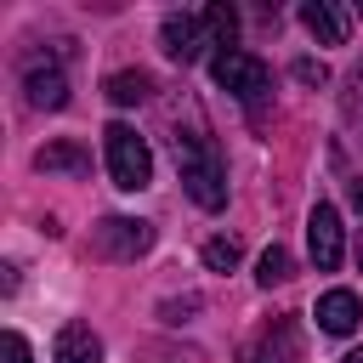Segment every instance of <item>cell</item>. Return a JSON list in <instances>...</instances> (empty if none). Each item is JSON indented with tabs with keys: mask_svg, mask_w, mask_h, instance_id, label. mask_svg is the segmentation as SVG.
<instances>
[{
	"mask_svg": "<svg viewBox=\"0 0 363 363\" xmlns=\"http://www.w3.org/2000/svg\"><path fill=\"white\" fill-rule=\"evenodd\" d=\"M102 91H108V102H119V108H136V102H147L153 79H147V74H130V68H125V74H108V85H102Z\"/></svg>",
	"mask_w": 363,
	"mask_h": 363,
	"instance_id": "5bb4252c",
	"label": "cell"
},
{
	"mask_svg": "<svg viewBox=\"0 0 363 363\" xmlns=\"http://www.w3.org/2000/svg\"><path fill=\"white\" fill-rule=\"evenodd\" d=\"M238 255H244L238 238H210V244H204V267H210V272H233Z\"/></svg>",
	"mask_w": 363,
	"mask_h": 363,
	"instance_id": "9a60e30c",
	"label": "cell"
},
{
	"mask_svg": "<svg viewBox=\"0 0 363 363\" xmlns=\"http://www.w3.org/2000/svg\"><path fill=\"white\" fill-rule=\"evenodd\" d=\"M176 170H182V187L199 210L227 204V164H221V153L204 130H176Z\"/></svg>",
	"mask_w": 363,
	"mask_h": 363,
	"instance_id": "6da1fadb",
	"label": "cell"
},
{
	"mask_svg": "<svg viewBox=\"0 0 363 363\" xmlns=\"http://www.w3.org/2000/svg\"><path fill=\"white\" fill-rule=\"evenodd\" d=\"M340 363H363V346H352V352H346V357H340Z\"/></svg>",
	"mask_w": 363,
	"mask_h": 363,
	"instance_id": "ffe728a7",
	"label": "cell"
},
{
	"mask_svg": "<svg viewBox=\"0 0 363 363\" xmlns=\"http://www.w3.org/2000/svg\"><path fill=\"white\" fill-rule=\"evenodd\" d=\"M346 199H352V210L363 216V176H352V182H346Z\"/></svg>",
	"mask_w": 363,
	"mask_h": 363,
	"instance_id": "d6986e66",
	"label": "cell"
},
{
	"mask_svg": "<svg viewBox=\"0 0 363 363\" xmlns=\"http://www.w3.org/2000/svg\"><path fill=\"white\" fill-rule=\"evenodd\" d=\"M255 278H261L267 289H272V284H284V278H289V250H284V244H272V250L261 255V267H255Z\"/></svg>",
	"mask_w": 363,
	"mask_h": 363,
	"instance_id": "2e32d148",
	"label": "cell"
},
{
	"mask_svg": "<svg viewBox=\"0 0 363 363\" xmlns=\"http://www.w3.org/2000/svg\"><path fill=\"white\" fill-rule=\"evenodd\" d=\"M102 147H108V176H113V187L142 193V187L153 182V153H147V142H142L130 125H108V130H102Z\"/></svg>",
	"mask_w": 363,
	"mask_h": 363,
	"instance_id": "3957f363",
	"label": "cell"
},
{
	"mask_svg": "<svg viewBox=\"0 0 363 363\" xmlns=\"http://www.w3.org/2000/svg\"><path fill=\"white\" fill-rule=\"evenodd\" d=\"M51 363H102V340L91 323H62L57 329V346H51Z\"/></svg>",
	"mask_w": 363,
	"mask_h": 363,
	"instance_id": "30bf717a",
	"label": "cell"
},
{
	"mask_svg": "<svg viewBox=\"0 0 363 363\" xmlns=\"http://www.w3.org/2000/svg\"><path fill=\"white\" fill-rule=\"evenodd\" d=\"M301 357V340H295V323L289 318H278L272 329H267V340H261V352H255V363H295Z\"/></svg>",
	"mask_w": 363,
	"mask_h": 363,
	"instance_id": "7c38bea8",
	"label": "cell"
},
{
	"mask_svg": "<svg viewBox=\"0 0 363 363\" xmlns=\"http://www.w3.org/2000/svg\"><path fill=\"white\" fill-rule=\"evenodd\" d=\"M159 45H164V57H176V62H199V57H204V45H210V34H204V23H199V17L170 11V17L159 23Z\"/></svg>",
	"mask_w": 363,
	"mask_h": 363,
	"instance_id": "8992f818",
	"label": "cell"
},
{
	"mask_svg": "<svg viewBox=\"0 0 363 363\" xmlns=\"http://www.w3.org/2000/svg\"><path fill=\"white\" fill-rule=\"evenodd\" d=\"M295 79H301V85H323L329 74H323V62H312V57H301V62H295Z\"/></svg>",
	"mask_w": 363,
	"mask_h": 363,
	"instance_id": "ac0fdd59",
	"label": "cell"
},
{
	"mask_svg": "<svg viewBox=\"0 0 363 363\" xmlns=\"http://www.w3.org/2000/svg\"><path fill=\"white\" fill-rule=\"evenodd\" d=\"M147 244H153V227H147V221H130V216H108V221L96 227V250H102L108 261H136Z\"/></svg>",
	"mask_w": 363,
	"mask_h": 363,
	"instance_id": "5b68a950",
	"label": "cell"
},
{
	"mask_svg": "<svg viewBox=\"0 0 363 363\" xmlns=\"http://www.w3.org/2000/svg\"><path fill=\"white\" fill-rule=\"evenodd\" d=\"M357 267H363V238H357Z\"/></svg>",
	"mask_w": 363,
	"mask_h": 363,
	"instance_id": "44dd1931",
	"label": "cell"
},
{
	"mask_svg": "<svg viewBox=\"0 0 363 363\" xmlns=\"http://www.w3.org/2000/svg\"><path fill=\"white\" fill-rule=\"evenodd\" d=\"M357 17H363V6H357Z\"/></svg>",
	"mask_w": 363,
	"mask_h": 363,
	"instance_id": "7402d4cb",
	"label": "cell"
},
{
	"mask_svg": "<svg viewBox=\"0 0 363 363\" xmlns=\"http://www.w3.org/2000/svg\"><path fill=\"white\" fill-rule=\"evenodd\" d=\"M0 357H6V363H28V340H23L17 329H6V340H0Z\"/></svg>",
	"mask_w": 363,
	"mask_h": 363,
	"instance_id": "e0dca14e",
	"label": "cell"
},
{
	"mask_svg": "<svg viewBox=\"0 0 363 363\" xmlns=\"http://www.w3.org/2000/svg\"><path fill=\"white\" fill-rule=\"evenodd\" d=\"M34 170H45V176H51V170H62V176H85V170H91V159H85L74 142H51V147H40V153H34Z\"/></svg>",
	"mask_w": 363,
	"mask_h": 363,
	"instance_id": "8fae6325",
	"label": "cell"
},
{
	"mask_svg": "<svg viewBox=\"0 0 363 363\" xmlns=\"http://www.w3.org/2000/svg\"><path fill=\"white\" fill-rule=\"evenodd\" d=\"M301 23H306V34H312L318 45H346V28H352V17H346L335 0H306V6H301Z\"/></svg>",
	"mask_w": 363,
	"mask_h": 363,
	"instance_id": "ba28073f",
	"label": "cell"
},
{
	"mask_svg": "<svg viewBox=\"0 0 363 363\" xmlns=\"http://www.w3.org/2000/svg\"><path fill=\"white\" fill-rule=\"evenodd\" d=\"M312 318H318V329H323V335H352V329H357V318H363V306H357V295H352V289H323Z\"/></svg>",
	"mask_w": 363,
	"mask_h": 363,
	"instance_id": "9c48e42d",
	"label": "cell"
},
{
	"mask_svg": "<svg viewBox=\"0 0 363 363\" xmlns=\"http://www.w3.org/2000/svg\"><path fill=\"white\" fill-rule=\"evenodd\" d=\"M306 250H312V267L318 272H335L340 267V216H335V204H318L306 216Z\"/></svg>",
	"mask_w": 363,
	"mask_h": 363,
	"instance_id": "52a82bcc",
	"label": "cell"
},
{
	"mask_svg": "<svg viewBox=\"0 0 363 363\" xmlns=\"http://www.w3.org/2000/svg\"><path fill=\"white\" fill-rule=\"evenodd\" d=\"M210 79L233 96V102H244V108H261L267 96H272V68L261 62V57H250V51H216L210 57Z\"/></svg>",
	"mask_w": 363,
	"mask_h": 363,
	"instance_id": "7a4b0ae2",
	"label": "cell"
},
{
	"mask_svg": "<svg viewBox=\"0 0 363 363\" xmlns=\"http://www.w3.org/2000/svg\"><path fill=\"white\" fill-rule=\"evenodd\" d=\"M23 96H28V108H40V113H57L62 102H68V79H62V68H57V57H23Z\"/></svg>",
	"mask_w": 363,
	"mask_h": 363,
	"instance_id": "277c9868",
	"label": "cell"
},
{
	"mask_svg": "<svg viewBox=\"0 0 363 363\" xmlns=\"http://www.w3.org/2000/svg\"><path fill=\"white\" fill-rule=\"evenodd\" d=\"M199 23H204V34H210V45H221V51H233V40H238V11L233 6H204L199 11Z\"/></svg>",
	"mask_w": 363,
	"mask_h": 363,
	"instance_id": "4fadbf2b",
	"label": "cell"
}]
</instances>
